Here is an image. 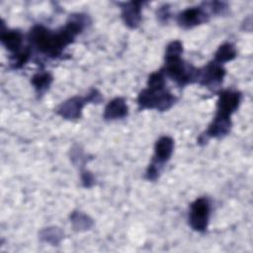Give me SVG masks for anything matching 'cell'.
<instances>
[{"label": "cell", "mask_w": 253, "mask_h": 253, "mask_svg": "<svg viewBox=\"0 0 253 253\" xmlns=\"http://www.w3.org/2000/svg\"><path fill=\"white\" fill-rule=\"evenodd\" d=\"M165 65L162 69L165 76L172 79L179 87L197 82L199 68L185 62L181 55H164Z\"/></svg>", "instance_id": "2"}, {"label": "cell", "mask_w": 253, "mask_h": 253, "mask_svg": "<svg viewBox=\"0 0 253 253\" xmlns=\"http://www.w3.org/2000/svg\"><path fill=\"white\" fill-rule=\"evenodd\" d=\"M173 150L174 140L172 137L164 135L156 140L151 163L148 165L145 172V178L147 180L155 181L159 177L163 166L170 160Z\"/></svg>", "instance_id": "4"}, {"label": "cell", "mask_w": 253, "mask_h": 253, "mask_svg": "<svg viewBox=\"0 0 253 253\" xmlns=\"http://www.w3.org/2000/svg\"><path fill=\"white\" fill-rule=\"evenodd\" d=\"M211 12L208 8L207 2L200 6L191 7L183 10L177 15V23L183 29H192L209 21Z\"/></svg>", "instance_id": "7"}, {"label": "cell", "mask_w": 253, "mask_h": 253, "mask_svg": "<svg viewBox=\"0 0 253 253\" xmlns=\"http://www.w3.org/2000/svg\"><path fill=\"white\" fill-rule=\"evenodd\" d=\"M0 40L2 44L14 54L19 53L23 44V35L21 32L16 30H4L2 28Z\"/></svg>", "instance_id": "12"}, {"label": "cell", "mask_w": 253, "mask_h": 253, "mask_svg": "<svg viewBox=\"0 0 253 253\" xmlns=\"http://www.w3.org/2000/svg\"><path fill=\"white\" fill-rule=\"evenodd\" d=\"M236 49L234 45L230 42H224L218 46L216 51L213 54V61L219 64L231 61L236 57Z\"/></svg>", "instance_id": "14"}, {"label": "cell", "mask_w": 253, "mask_h": 253, "mask_svg": "<svg viewBox=\"0 0 253 253\" xmlns=\"http://www.w3.org/2000/svg\"><path fill=\"white\" fill-rule=\"evenodd\" d=\"M52 81V75L46 71H40L34 74L31 78V83L34 86L37 95L39 96H42L48 90Z\"/></svg>", "instance_id": "13"}, {"label": "cell", "mask_w": 253, "mask_h": 253, "mask_svg": "<svg viewBox=\"0 0 253 253\" xmlns=\"http://www.w3.org/2000/svg\"><path fill=\"white\" fill-rule=\"evenodd\" d=\"M211 215V202L207 197L197 198L191 205L189 211V224L198 231L204 232L207 230Z\"/></svg>", "instance_id": "6"}, {"label": "cell", "mask_w": 253, "mask_h": 253, "mask_svg": "<svg viewBox=\"0 0 253 253\" xmlns=\"http://www.w3.org/2000/svg\"><path fill=\"white\" fill-rule=\"evenodd\" d=\"M241 99V93L236 90H223L219 92L214 117L219 119H230L231 115L238 109Z\"/></svg>", "instance_id": "8"}, {"label": "cell", "mask_w": 253, "mask_h": 253, "mask_svg": "<svg viewBox=\"0 0 253 253\" xmlns=\"http://www.w3.org/2000/svg\"><path fill=\"white\" fill-rule=\"evenodd\" d=\"M144 2L142 1H129L120 3L122 10V19L126 26L130 29H135L139 26L141 21V7Z\"/></svg>", "instance_id": "10"}, {"label": "cell", "mask_w": 253, "mask_h": 253, "mask_svg": "<svg viewBox=\"0 0 253 253\" xmlns=\"http://www.w3.org/2000/svg\"><path fill=\"white\" fill-rule=\"evenodd\" d=\"M102 101L101 94L96 89H91L85 97L75 96L62 102L57 108L56 113L65 120H77L81 117L83 107L88 103H99Z\"/></svg>", "instance_id": "5"}, {"label": "cell", "mask_w": 253, "mask_h": 253, "mask_svg": "<svg viewBox=\"0 0 253 253\" xmlns=\"http://www.w3.org/2000/svg\"><path fill=\"white\" fill-rule=\"evenodd\" d=\"M176 97L165 88H149L146 87L137 97V105L139 110H157L164 112L169 110L175 103Z\"/></svg>", "instance_id": "3"}, {"label": "cell", "mask_w": 253, "mask_h": 253, "mask_svg": "<svg viewBox=\"0 0 253 253\" xmlns=\"http://www.w3.org/2000/svg\"><path fill=\"white\" fill-rule=\"evenodd\" d=\"M70 220L72 223V226L75 230L81 231V230H88L93 225L92 218L87 215L86 213L82 211H73L70 215Z\"/></svg>", "instance_id": "15"}, {"label": "cell", "mask_w": 253, "mask_h": 253, "mask_svg": "<svg viewBox=\"0 0 253 253\" xmlns=\"http://www.w3.org/2000/svg\"><path fill=\"white\" fill-rule=\"evenodd\" d=\"M63 237V232L57 227H47L41 231V239L44 242L56 245Z\"/></svg>", "instance_id": "16"}, {"label": "cell", "mask_w": 253, "mask_h": 253, "mask_svg": "<svg viewBox=\"0 0 253 253\" xmlns=\"http://www.w3.org/2000/svg\"><path fill=\"white\" fill-rule=\"evenodd\" d=\"M88 23V16L73 14L58 31H50L42 25L33 27L29 40L32 46L36 47L41 53L56 58L61 55L63 49L68 44L74 42L75 37L82 33Z\"/></svg>", "instance_id": "1"}, {"label": "cell", "mask_w": 253, "mask_h": 253, "mask_svg": "<svg viewBox=\"0 0 253 253\" xmlns=\"http://www.w3.org/2000/svg\"><path fill=\"white\" fill-rule=\"evenodd\" d=\"M171 17L169 5H163L157 10V18L161 23H167Z\"/></svg>", "instance_id": "17"}, {"label": "cell", "mask_w": 253, "mask_h": 253, "mask_svg": "<svg viewBox=\"0 0 253 253\" xmlns=\"http://www.w3.org/2000/svg\"><path fill=\"white\" fill-rule=\"evenodd\" d=\"M81 181L85 187H91L94 184L95 180L93 175L90 172L84 170L81 172Z\"/></svg>", "instance_id": "18"}, {"label": "cell", "mask_w": 253, "mask_h": 253, "mask_svg": "<svg viewBox=\"0 0 253 253\" xmlns=\"http://www.w3.org/2000/svg\"><path fill=\"white\" fill-rule=\"evenodd\" d=\"M225 73L224 67L212 60L206 66L199 68L197 82L202 86L214 89L222 83Z\"/></svg>", "instance_id": "9"}, {"label": "cell", "mask_w": 253, "mask_h": 253, "mask_svg": "<svg viewBox=\"0 0 253 253\" xmlns=\"http://www.w3.org/2000/svg\"><path fill=\"white\" fill-rule=\"evenodd\" d=\"M127 114L128 108L126 100L122 97H117L106 105L103 117L106 121H115L126 118Z\"/></svg>", "instance_id": "11"}]
</instances>
